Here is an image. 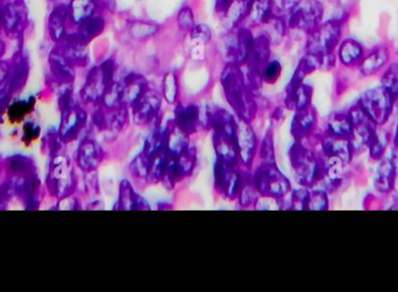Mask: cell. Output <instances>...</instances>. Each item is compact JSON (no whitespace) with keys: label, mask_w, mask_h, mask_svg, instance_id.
<instances>
[{"label":"cell","mask_w":398,"mask_h":292,"mask_svg":"<svg viewBox=\"0 0 398 292\" xmlns=\"http://www.w3.org/2000/svg\"><path fill=\"white\" fill-rule=\"evenodd\" d=\"M227 102L235 109L242 120L250 122L256 114V104L254 101L253 91L247 84L245 75L235 63L227 66L222 75Z\"/></svg>","instance_id":"6da1fadb"},{"label":"cell","mask_w":398,"mask_h":292,"mask_svg":"<svg viewBox=\"0 0 398 292\" xmlns=\"http://www.w3.org/2000/svg\"><path fill=\"white\" fill-rule=\"evenodd\" d=\"M290 161L293 165L298 183L303 187H313L324 178V162L323 157H318L315 152L308 150L296 141L290 148Z\"/></svg>","instance_id":"7a4b0ae2"},{"label":"cell","mask_w":398,"mask_h":292,"mask_svg":"<svg viewBox=\"0 0 398 292\" xmlns=\"http://www.w3.org/2000/svg\"><path fill=\"white\" fill-rule=\"evenodd\" d=\"M358 104L376 126L388 124L396 109L394 98L384 88L369 90L360 98Z\"/></svg>","instance_id":"3957f363"},{"label":"cell","mask_w":398,"mask_h":292,"mask_svg":"<svg viewBox=\"0 0 398 292\" xmlns=\"http://www.w3.org/2000/svg\"><path fill=\"white\" fill-rule=\"evenodd\" d=\"M255 189L267 197L282 198L291 190L289 181L282 175L275 162H263L253 179Z\"/></svg>","instance_id":"277c9868"},{"label":"cell","mask_w":398,"mask_h":292,"mask_svg":"<svg viewBox=\"0 0 398 292\" xmlns=\"http://www.w3.org/2000/svg\"><path fill=\"white\" fill-rule=\"evenodd\" d=\"M215 189L226 196L227 198L235 199L240 195L242 179L233 165L222 160H217L215 167Z\"/></svg>","instance_id":"5b68a950"},{"label":"cell","mask_w":398,"mask_h":292,"mask_svg":"<svg viewBox=\"0 0 398 292\" xmlns=\"http://www.w3.org/2000/svg\"><path fill=\"white\" fill-rule=\"evenodd\" d=\"M132 107L134 120L137 125H147L159 114L161 97L155 91L147 90Z\"/></svg>","instance_id":"8992f818"},{"label":"cell","mask_w":398,"mask_h":292,"mask_svg":"<svg viewBox=\"0 0 398 292\" xmlns=\"http://www.w3.org/2000/svg\"><path fill=\"white\" fill-rule=\"evenodd\" d=\"M376 127L377 126L375 125L374 122L369 120L368 118L364 120L353 124L351 137L348 139L349 144H351L353 156L360 155V154L368 150L373 137H374Z\"/></svg>","instance_id":"52a82bcc"},{"label":"cell","mask_w":398,"mask_h":292,"mask_svg":"<svg viewBox=\"0 0 398 292\" xmlns=\"http://www.w3.org/2000/svg\"><path fill=\"white\" fill-rule=\"evenodd\" d=\"M237 144H238L239 156L247 167L253 162L254 152L256 149V137L250 122L240 119L237 125Z\"/></svg>","instance_id":"ba28073f"},{"label":"cell","mask_w":398,"mask_h":292,"mask_svg":"<svg viewBox=\"0 0 398 292\" xmlns=\"http://www.w3.org/2000/svg\"><path fill=\"white\" fill-rule=\"evenodd\" d=\"M397 175V165L393 155L381 159L377 172L375 176V189L384 195L390 194L391 191L394 190Z\"/></svg>","instance_id":"9c48e42d"},{"label":"cell","mask_w":398,"mask_h":292,"mask_svg":"<svg viewBox=\"0 0 398 292\" xmlns=\"http://www.w3.org/2000/svg\"><path fill=\"white\" fill-rule=\"evenodd\" d=\"M175 126L187 135L194 134L203 126L200 119V107L196 105H180L175 111Z\"/></svg>","instance_id":"30bf717a"},{"label":"cell","mask_w":398,"mask_h":292,"mask_svg":"<svg viewBox=\"0 0 398 292\" xmlns=\"http://www.w3.org/2000/svg\"><path fill=\"white\" fill-rule=\"evenodd\" d=\"M316 112L311 106L296 111L291 124V134L295 140L303 141L310 137L316 127Z\"/></svg>","instance_id":"8fae6325"},{"label":"cell","mask_w":398,"mask_h":292,"mask_svg":"<svg viewBox=\"0 0 398 292\" xmlns=\"http://www.w3.org/2000/svg\"><path fill=\"white\" fill-rule=\"evenodd\" d=\"M233 41L235 42L232 43L230 47L228 48V54L233 61L232 63H235L237 66L246 64L253 48L254 38L252 33L247 29H240Z\"/></svg>","instance_id":"7c38bea8"},{"label":"cell","mask_w":398,"mask_h":292,"mask_svg":"<svg viewBox=\"0 0 398 292\" xmlns=\"http://www.w3.org/2000/svg\"><path fill=\"white\" fill-rule=\"evenodd\" d=\"M147 90L145 77L137 74L129 75L122 83V106L134 105Z\"/></svg>","instance_id":"4fadbf2b"},{"label":"cell","mask_w":398,"mask_h":292,"mask_svg":"<svg viewBox=\"0 0 398 292\" xmlns=\"http://www.w3.org/2000/svg\"><path fill=\"white\" fill-rule=\"evenodd\" d=\"M270 41L265 36H260L254 39L253 48L250 51L247 66L250 69L260 72L265 63L269 61Z\"/></svg>","instance_id":"5bb4252c"},{"label":"cell","mask_w":398,"mask_h":292,"mask_svg":"<svg viewBox=\"0 0 398 292\" xmlns=\"http://www.w3.org/2000/svg\"><path fill=\"white\" fill-rule=\"evenodd\" d=\"M351 129L353 125L347 112H336L328 118L325 134L338 139H349Z\"/></svg>","instance_id":"9a60e30c"},{"label":"cell","mask_w":398,"mask_h":292,"mask_svg":"<svg viewBox=\"0 0 398 292\" xmlns=\"http://www.w3.org/2000/svg\"><path fill=\"white\" fill-rule=\"evenodd\" d=\"M119 207V210H149V205L146 203L145 199L133 190L132 185L126 179L121 182Z\"/></svg>","instance_id":"2e32d148"},{"label":"cell","mask_w":398,"mask_h":292,"mask_svg":"<svg viewBox=\"0 0 398 292\" xmlns=\"http://www.w3.org/2000/svg\"><path fill=\"white\" fill-rule=\"evenodd\" d=\"M311 102V89L308 85L293 86L287 89V99H285V105L288 109L293 111H300V109H306L310 106Z\"/></svg>","instance_id":"e0dca14e"},{"label":"cell","mask_w":398,"mask_h":292,"mask_svg":"<svg viewBox=\"0 0 398 292\" xmlns=\"http://www.w3.org/2000/svg\"><path fill=\"white\" fill-rule=\"evenodd\" d=\"M386 125L377 126L375 129L374 137L369 146V156L371 160L380 161L386 152L391 141V132L386 129Z\"/></svg>","instance_id":"ac0fdd59"},{"label":"cell","mask_w":398,"mask_h":292,"mask_svg":"<svg viewBox=\"0 0 398 292\" xmlns=\"http://www.w3.org/2000/svg\"><path fill=\"white\" fill-rule=\"evenodd\" d=\"M189 141H187V134L182 132L178 127H174V129H169L168 141L165 152L172 157H178L182 155L187 148H189Z\"/></svg>","instance_id":"d6986e66"},{"label":"cell","mask_w":398,"mask_h":292,"mask_svg":"<svg viewBox=\"0 0 398 292\" xmlns=\"http://www.w3.org/2000/svg\"><path fill=\"white\" fill-rule=\"evenodd\" d=\"M169 129H155L146 141L144 152L152 159V156L165 150L168 141Z\"/></svg>","instance_id":"ffe728a7"},{"label":"cell","mask_w":398,"mask_h":292,"mask_svg":"<svg viewBox=\"0 0 398 292\" xmlns=\"http://www.w3.org/2000/svg\"><path fill=\"white\" fill-rule=\"evenodd\" d=\"M250 16L254 23L265 24L273 18V11L268 0H252L250 1Z\"/></svg>","instance_id":"44dd1931"},{"label":"cell","mask_w":398,"mask_h":292,"mask_svg":"<svg viewBox=\"0 0 398 292\" xmlns=\"http://www.w3.org/2000/svg\"><path fill=\"white\" fill-rule=\"evenodd\" d=\"M34 105H36V101L31 98L29 102H18L14 103L8 112V121L12 125L20 124L21 121L24 120L25 118L29 116V114L34 111Z\"/></svg>","instance_id":"7402d4cb"},{"label":"cell","mask_w":398,"mask_h":292,"mask_svg":"<svg viewBox=\"0 0 398 292\" xmlns=\"http://www.w3.org/2000/svg\"><path fill=\"white\" fill-rule=\"evenodd\" d=\"M168 160V152L163 150V152H159L157 155L152 156L150 159V165H149V172L147 178L150 182H160L163 178L164 170H165V164Z\"/></svg>","instance_id":"603a6c76"},{"label":"cell","mask_w":398,"mask_h":292,"mask_svg":"<svg viewBox=\"0 0 398 292\" xmlns=\"http://www.w3.org/2000/svg\"><path fill=\"white\" fill-rule=\"evenodd\" d=\"M196 163V150L194 147L189 146V148L182 154V155L176 157V164H177V172L178 177L183 179L184 177L190 175L192 169L195 167Z\"/></svg>","instance_id":"cb8c5ba5"},{"label":"cell","mask_w":398,"mask_h":292,"mask_svg":"<svg viewBox=\"0 0 398 292\" xmlns=\"http://www.w3.org/2000/svg\"><path fill=\"white\" fill-rule=\"evenodd\" d=\"M306 210H328V192L323 190L310 191V194H308V203H306Z\"/></svg>","instance_id":"d4e9b609"},{"label":"cell","mask_w":398,"mask_h":292,"mask_svg":"<svg viewBox=\"0 0 398 292\" xmlns=\"http://www.w3.org/2000/svg\"><path fill=\"white\" fill-rule=\"evenodd\" d=\"M149 165H150V157L142 150V152L134 159L129 168L133 175L144 178L148 176Z\"/></svg>","instance_id":"484cf974"},{"label":"cell","mask_w":398,"mask_h":292,"mask_svg":"<svg viewBox=\"0 0 398 292\" xmlns=\"http://www.w3.org/2000/svg\"><path fill=\"white\" fill-rule=\"evenodd\" d=\"M178 94L177 78L174 72H168L163 78V97L169 104H174Z\"/></svg>","instance_id":"4316f807"},{"label":"cell","mask_w":398,"mask_h":292,"mask_svg":"<svg viewBox=\"0 0 398 292\" xmlns=\"http://www.w3.org/2000/svg\"><path fill=\"white\" fill-rule=\"evenodd\" d=\"M282 66L278 61H268L263 68L260 70V76L263 82L273 83L278 82V77L281 76Z\"/></svg>","instance_id":"83f0119b"},{"label":"cell","mask_w":398,"mask_h":292,"mask_svg":"<svg viewBox=\"0 0 398 292\" xmlns=\"http://www.w3.org/2000/svg\"><path fill=\"white\" fill-rule=\"evenodd\" d=\"M308 194H310V191L306 190V189L293 191V195H291V209L293 210H306Z\"/></svg>","instance_id":"f1b7e54d"},{"label":"cell","mask_w":398,"mask_h":292,"mask_svg":"<svg viewBox=\"0 0 398 292\" xmlns=\"http://www.w3.org/2000/svg\"><path fill=\"white\" fill-rule=\"evenodd\" d=\"M262 159L265 162H274L275 160V154H274V144L273 137L271 133H267L265 139H263V144H262L261 148Z\"/></svg>","instance_id":"f546056e"},{"label":"cell","mask_w":398,"mask_h":292,"mask_svg":"<svg viewBox=\"0 0 398 292\" xmlns=\"http://www.w3.org/2000/svg\"><path fill=\"white\" fill-rule=\"evenodd\" d=\"M178 25L184 31H191L194 28V13L190 8H183L178 14Z\"/></svg>","instance_id":"4dcf8cb0"},{"label":"cell","mask_w":398,"mask_h":292,"mask_svg":"<svg viewBox=\"0 0 398 292\" xmlns=\"http://www.w3.org/2000/svg\"><path fill=\"white\" fill-rule=\"evenodd\" d=\"M191 38L199 42L207 43L211 40V31L207 25L194 26L191 29Z\"/></svg>","instance_id":"1f68e13d"},{"label":"cell","mask_w":398,"mask_h":292,"mask_svg":"<svg viewBox=\"0 0 398 292\" xmlns=\"http://www.w3.org/2000/svg\"><path fill=\"white\" fill-rule=\"evenodd\" d=\"M157 29V26L152 24H146V23H139L135 24L132 28V34L137 38H146V36H152Z\"/></svg>","instance_id":"d6a6232c"},{"label":"cell","mask_w":398,"mask_h":292,"mask_svg":"<svg viewBox=\"0 0 398 292\" xmlns=\"http://www.w3.org/2000/svg\"><path fill=\"white\" fill-rule=\"evenodd\" d=\"M269 4L274 16H278L280 13L291 10L295 4V0H269Z\"/></svg>","instance_id":"836d02e7"},{"label":"cell","mask_w":398,"mask_h":292,"mask_svg":"<svg viewBox=\"0 0 398 292\" xmlns=\"http://www.w3.org/2000/svg\"><path fill=\"white\" fill-rule=\"evenodd\" d=\"M94 10L92 0H76L75 3V14L79 18L90 16Z\"/></svg>","instance_id":"e575fe53"},{"label":"cell","mask_w":398,"mask_h":292,"mask_svg":"<svg viewBox=\"0 0 398 292\" xmlns=\"http://www.w3.org/2000/svg\"><path fill=\"white\" fill-rule=\"evenodd\" d=\"M129 122V112L125 106H120V109H118L116 114H114V127L116 131H122L124 127L127 125Z\"/></svg>","instance_id":"d590c367"},{"label":"cell","mask_w":398,"mask_h":292,"mask_svg":"<svg viewBox=\"0 0 398 292\" xmlns=\"http://www.w3.org/2000/svg\"><path fill=\"white\" fill-rule=\"evenodd\" d=\"M40 137V129L39 127H34L31 124H27V125L24 127V137H23V142H24L26 146H29L31 142Z\"/></svg>","instance_id":"8d00e7d4"}]
</instances>
